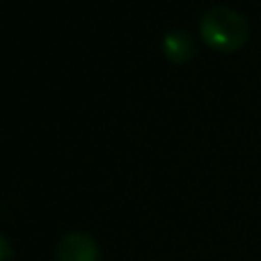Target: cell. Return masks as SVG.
<instances>
[{"label":"cell","instance_id":"7a4b0ae2","mask_svg":"<svg viewBox=\"0 0 261 261\" xmlns=\"http://www.w3.org/2000/svg\"><path fill=\"white\" fill-rule=\"evenodd\" d=\"M55 261H101V245L87 231H69L55 245Z\"/></svg>","mask_w":261,"mask_h":261},{"label":"cell","instance_id":"6da1fadb","mask_svg":"<svg viewBox=\"0 0 261 261\" xmlns=\"http://www.w3.org/2000/svg\"><path fill=\"white\" fill-rule=\"evenodd\" d=\"M199 37L208 48L220 50V53H234L248 44L250 23L236 9L216 5L199 16Z\"/></svg>","mask_w":261,"mask_h":261},{"label":"cell","instance_id":"3957f363","mask_svg":"<svg viewBox=\"0 0 261 261\" xmlns=\"http://www.w3.org/2000/svg\"><path fill=\"white\" fill-rule=\"evenodd\" d=\"M161 50L172 64H188L197 55V41L184 28H172L163 35Z\"/></svg>","mask_w":261,"mask_h":261},{"label":"cell","instance_id":"277c9868","mask_svg":"<svg viewBox=\"0 0 261 261\" xmlns=\"http://www.w3.org/2000/svg\"><path fill=\"white\" fill-rule=\"evenodd\" d=\"M14 245L9 243V239L5 234H0V261H12L14 259Z\"/></svg>","mask_w":261,"mask_h":261}]
</instances>
